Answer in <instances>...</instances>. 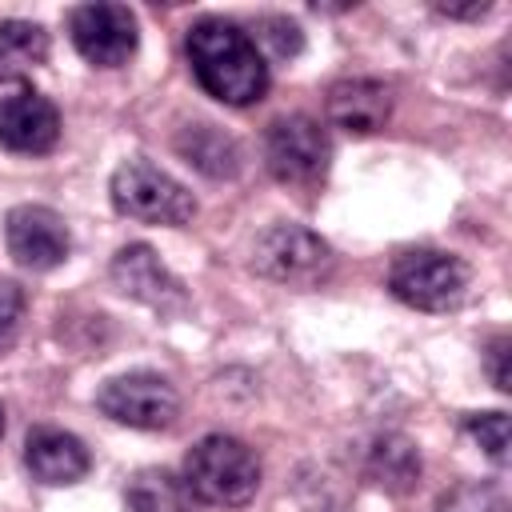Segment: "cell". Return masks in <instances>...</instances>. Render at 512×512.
I'll return each instance as SVG.
<instances>
[{
  "label": "cell",
  "mask_w": 512,
  "mask_h": 512,
  "mask_svg": "<svg viewBox=\"0 0 512 512\" xmlns=\"http://www.w3.org/2000/svg\"><path fill=\"white\" fill-rule=\"evenodd\" d=\"M192 76L200 80V88L208 96H216L220 104L232 108H248L268 92V64L260 56V48L252 44V36L220 16H204L188 28L184 40Z\"/></svg>",
  "instance_id": "6da1fadb"
},
{
  "label": "cell",
  "mask_w": 512,
  "mask_h": 512,
  "mask_svg": "<svg viewBox=\"0 0 512 512\" xmlns=\"http://www.w3.org/2000/svg\"><path fill=\"white\" fill-rule=\"evenodd\" d=\"M184 484L196 500L216 504V508H236L248 504L260 488V460L256 452L224 432H212L192 444L184 456Z\"/></svg>",
  "instance_id": "7a4b0ae2"
},
{
  "label": "cell",
  "mask_w": 512,
  "mask_h": 512,
  "mask_svg": "<svg viewBox=\"0 0 512 512\" xmlns=\"http://www.w3.org/2000/svg\"><path fill=\"white\" fill-rule=\"evenodd\" d=\"M108 192H112L116 212L128 216V220H140V224L180 228L196 212L192 192L180 180H172L168 172H160L156 164H148V160H124L112 172Z\"/></svg>",
  "instance_id": "3957f363"
},
{
  "label": "cell",
  "mask_w": 512,
  "mask_h": 512,
  "mask_svg": "<svg viewBox=\"0 0 512 512\" xmlns=\"http://www.w3.org/2000/svg\"><path fill=\"white\" fill-rule=\"evenodd\" d=\"M388 288L396 300L420 312H448L468 292V268L440 248H412L392 260Z\"/></svg>",
  "instance_id": "277c9868"
},
{
  "label": "cell",
  "mask_w": 512,
  "mask_h": 512,
  "mask_svg": "<svg viewBox=\"0 0 512 512\" xmlns=\"http://www.w3.org/2000/svg\"><path fill=\"white\" fill-rule=\"evenodd\" d=\"M252 268L276 284L312 288L332 272V248L300 224H272L252 248Z\"/></svg>",
  "instance_id": "5b68a950"
},
{
  "label": "cell",
  "mask_w": 512,
  "mask_h": 512,
  "mask_svg": "<svg viewBox=\"0 0 512 512\" xmlns=\"http://www.w3.org/2000/svg\"><path fill=\"white\" fill-rule=\"evenodd\" d=\"M96 408L116 424L156 432V428H168L176 420L180 396L156 372H124V376L104 380V388L96 392Z\"/></svg>",
  "instance_id": "8992f818"
},
{
  "label": "cell",
  "mask_w": 512,
  "mask_h": 512,
  "mask_svg": "<svg viewBox=\"0 0 512 512\" xmlns=\"http://www.w3.org/2000/svg\"><path fill=\"white\" fill-rule=\"evenodd\" d=\"M264 160L284 184H316L328 172L332 144L312 116H280L264 136Z\"/></svg>",
  "instance_id": "52a82bcc"
},
{
  "label": "cell",
  "mask_w": 512,
  "mask_h": 512,
  "mask_svg": "<svg viewBox=\"0 0 512 512\" xmlns=\"http://www.w3.org/2000/svg\"><path fill=\"white\" fill-rule=\"evenodd\" d=\"M76 52L96 68H120L136 52V16L124 4H80L68 20Z\"/></svg>",
  "instance_id": "ba28073f"
},
{
  "label": "cell",
  "mask_w": 512,
  "mask_h": 512,
  "mask_svg": "<svg viewBox=\"0 0 512 512\" xmlns=\"http://www.w3.org/2000/svg\"><path fill=\"white\" fill-rule=\"evenodd\" d=\"M4 240H8V256L32 272H48V268L64 264L72 252L68 224L60 220V212H52L44 204L12 208L4 220Z\"/></svg>",
  "instance_id": "9c48e42d"
},
{
  "label": "cell",
  "mask_w": 512,
  "mask_h": 512,
  "mask_svg": "<svg viewBox=\"0 0 512 512\" xmlns=\"http://www.w3.org/2000/svg\"><path fill=\"white\" fill-rule=\"evenodd\" d=\"M60 140V112L48 96L20 88L0 100V148L20 156H44Z\"/></svg>",
  "instance_id": "30bf717a"
},
{
  "label": "cell",
  "mask_w": 512,
  "mask_h": 512,
  "mask_svg": "<svg viewBox=\"0 0 512 512\" xmlns=\"http://www.w3.org/2000/svg\"><path fill=\"white\" fill-rule=\"evenodd\" d=\"M112 284L124 296H132L156 312H180L184 308V284L160 264V256L148 244H124L112 256Z\"/></svg>",
  "instance_id": "8fae6325"
},
{
  "label": "cell",
  "mask_w": 512,
  "mask_h": 512,
  "mask_svg": "<svg viewBox=\"0 0 512 512\" xmlns=\"http://www.w3.org/2000/svg\"><path fill=\"white\" fill-rule=\"evenodd\" d=\"M24 464L40 484H76L88 476L92 456L84 448L80 436L64 432V428H32L24 440Z\"/></svg>",
  "instance_id": "7c38bea8"
},
{
  "label": "cell",
  "mask_w": 512,
  "mask_h": 512,
  "mask_svg": "<svg viewBox=\"0 0 512 512\" xmlns=\"http://www.w3.org/2000/svg\"><path fill=\"white\" fill-rule=\"evenodd\" d=\"M388 116H392V92L380 80L352 76V80L332 84V92H328V120L352 136L380 132L388 124Z\"/></svg>",
  "instance_id": "4fadbf2b"
},
{
  "label": "cell",
  "mask_w": 512,
  "mask_h": 512,
  "mask_svg": "<svg viewBox=\"0 0 512 512\" xmlns=\"http://www.w3.org/2000/svg\"><path fill=\"white\" fill-rule=\"evenodd\" d=\"M48 60V32L32 20H0V80H24Z\"/></svg>",
  "instance_id": "5bb4252c"
},
{
  "label": "cell",
  "mask_w": 512,
  "mask_h": 512,
  "mask_svg": "<svg viewBox=\"0 0 512 512\" xmlns=\"http://www.w3.org/2000/svg\"><path fill=\"white\" fill-rule=\"evenodd\" d=\"M128 512H192L196 496L188 492L184 476L168 468H140L128 480Z\"/></svg>",
  "instance_id": "9a60e30c"
},
{
  "label": "cell",
  "mask_w": 512,
  "mask_h": 512,
  "mask_svg": "<svg viewBox=\"0 0 512 512\" xmlns=\"http://www.w3.org/2000/svg\"><path fill=\"white\" fill-rule=\"evenodd\" d=\"M176 148H180V156L188 164H196L208 176H236V168H240L236 140L224 136L216 124H192V128H184L180 140H176Z\"/></svg>",
  "instance_id": "2e32d148"
},
{
  "label": "cell",
  "mask_w": 512,
  "mask_h": 512,
  "mask_svg": "<svg viewBox=\"0 0 512 512\" xmlns=\"http://www.w3.org/2000/svg\"><path fill=\"white\" fill-rule=\"evenodd\" d=\"M252 44L260 48V56L268 52L272 60H288V56L300 52L304 36H300V28L288 16H260L256 20V32H252Z\"/></svg>",
  "instance_id": "e0dca14e"
},
{
  "label": "cell",
  "mask_w": 512,
  "mask_h": 512,
  "mask_svg": "<svg viewBox=\"0 0 512 512\" xmlns=\"http://www.w3.org/2000/svg\"><path fill=\"white\" fill-rule=\"evenodd\" d=\"M464 428L496 464L508 460V412H476L464 420Z\"/></svg>",
  "instance_id": "ac0fdd59"
},
{
  "label": "cell",
  "mask_w": 512,
  "mask_h": 512,
  "mask_svg": "<svg viewBox=\"0 0 512 512\" xmlns=\"http://www.w3.org/2000/svg\"><path fill=\"white\" fill-rule=\"evenodd\" d=\"M24 320V288L12 280H0V352L12 348Z\"/></svg>",
  "instance_id": "d6986e66"
},
{
  "label": "cell",
  "mask_w": 512,
  "mask_h": 512,
  "mask_svg": "<svg viewBox=\"0 0 512 512\" xmlns=\"http://www.w3.org/2000/svg\"><path fill=\"white\" fill-rule=\"evenodd\" d=\"M512 348V340L508 336H496L492 344H488V372H492V384L500 388V392H508L512 388V372H508V352Z\"/></svg>",
  "instance_id": "ffe728a7"
},
{
  "label": "cell",
  "mask_w": 512,
  "mask_h": 512,
  "mask_svg": "<svg viewBox=\"0 0 512 512\" xmlns=\"http://www.w3.org/2000/svg\"><path fill=\"white\" fill-rule=\"evenodd\" d=\"M436 12H444V16H484L488 0H476V4H436Z\"/></svg>",
  "instance_id": "44dd1931"
},
{
  "label": "cell",
  "mask_w": 512,
  "mask_h": 512,
  "mask_svg": "<svg viewBox=\"0 0 512 512\" xmlns=\"http://www.w3.org/2000/svg\"><path fill=\"white\" fill-rule=\"evenodd\" d=\"M0 432H4V408H0Z\"/></svg>",
  "instance_id": "7402d4cb"
}]
</instances>
